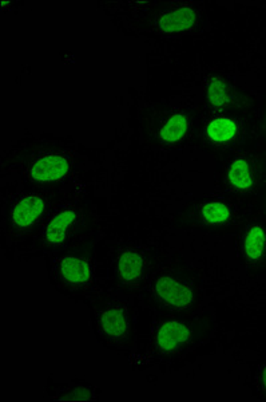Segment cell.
Returning a JSON list of instances; mask_svg holds the SVG:
<instances>
[{
  "instance_id": "obj_16",
  "label": "cell",
  "mask_w": 266,
  "mask_h": 402,
  "mask_svg": "<svg viewBox=\"0 0 266 402\" xmlns=\"http://www.w3.org/2000/svg\"><path fill=\"white\" fill-rule=\"evenodd\" d=\"M91 398H92V397L90 396L89 391H85V389H82V388L75 389L70 396L65 397V400H91Z\"/></svg>"
},
{
  "instance_id": "obj_4",
  "label": "cell",
  "mask_w": 266,
  "mask_h": 402,
  "mask_svg": "<svg viewBox=\"0 0 266 402\" xmlns=\"http://www.w3.org/2000/svg\"><path fill=\"white\" fill-rule=\"evenodd\" d=\"M45 200L39 196H26L18 201L12 210V223L18 228H26L35 223L45 211Z\"/></svg>"
},
{
  "instance_id": "obj_5",
  "label": "cell",
  "mask_w": 266,
  "mask_h": 402,
  "mask_svg": "<svg viewBox=\"0 0 266 402\" xmlns=\"http://www.w3.org/2000/svg\"><path fill=\"white\" fill-rule=\"evenodd\" d=\"M100 330L105 338L118 341L129 331V319L122 309L111 307L103 311L100 318Z\"/></svg>"
},
{
  "instance_id": "obj_15",
  "label": "cell",
  "mask_w": 266,
  "mask_h": 402,
  "mask_svg": "<svg viewBox=\"0 0 266 402\" xmlns=\"http://www.w3.org/2000/svg\"><path fill=\"white\" fill-rule=\"evenodd\" d=\"M208 100L213 108H223L228 105L229 91L222 79H211L208 88Z\"/></svg>"
},
{
  "instance_id": "obj_9",
  "label": "cell",
  "mask_w": 266,
  "mask_h": 402,
  "mask_svg": "<svg viewBox=\"0 0 266 402\" xmlns=\"http://www.w3.org/2000/svg\"><path fill=\"white\" fill-rule=\"evenodd\" d=\"M144 260L137 251H127L119 257L118 274L121 279L132 283L139 279L144 274Z\"/></svg>"
},
{
  "instance_id": "obj_8",
  "label": "cell",
  "mask_w": 266,
  "mask_h": 402,
  "mask_svg": "<svg viewBox=\"0 0 266 402\" xmlns=\"http://www.w3.org/2000/svg\"><path fill=\"white\" fill-rule=\"evenodd\" d=\"M77 213L73 210H66L58 213L55 217L47 225L45 232L46 242L51 246H58L65 242L70 227L75 222Z\"/></svg>"
},
{
  "instance_id": "obj_3",
  "label": "cell",
  "mask_w": 266,
  "mask_h": 402,
  "mask_svg": "<svg viewBox=\"0 0 266 402\" xmlns=\"http://www.w3.org/2000/svg\"><path fill=\"white\" fill-rule=\"evenodd\" d=\"M190 338V329L178 321H170L162 324L156 333V346L165 353L176 351L185 345Z\"/></svg>"
},
{
  "instance_id": "obj_1",
  "label": "cell",
  "mask_w": 266,
  "mask_h": 402,
  "mask_svg": "<svg viewBox=\"0 0 266 402\" xmlns=\"http://www.w3.org/2000/svg\"><path fill=\"white\" fill-rule=\"evenodd\" d=\"M154 291L159 301L174 309H185L194 299V294L188 284L171 277H162L156 280Z\"/></svg>"
},
{
  "instance_id": "obj_6",
  "label": "cell",
  "mask_w": 266,
  "mask_h": 402,
  "mask_svg": "<svg viewBox=\"0 0 266 402\" xmlns=\"http://www.w3.org/2000/svg\"><path fill=\"white\" fill-rule=\"evenodd\" d=\"M197 14L190 7H182L173 11L165 12L158 18V29L162 33L186 31L194 26Z\"/></svg>"
},
{
  "instance_id": "obj_17",
  "label": "cell",
  "mask_w": 266,
  "mask_h": 402,
  "mask_svg": "<svg viewBox=\"0 0 266 402\" xmlns=\"http://www.w3.org/2000/svg\"><path fill=\"white\" fill-rule=\"evenodd\" d=\"M261 383H262V389L266 393V366L262 370V374H261Z\"/></svg>"
},
{
  "instance_id": "obj_7",
  "label": "cell",
  "mask_w": 266,
  "mask_h": 402,
  "mask_svg": "<svg viewBox=\"0 0 266 402\" xmlns=\"http://www.w3.org/2000/svg\"><path fill=\"white\" fill-rule=\"evenodd\" d=\"M59 274L71 284H83L91 278V267L85 259L77 257H63L58 263Z\"/></svg>"
},
{
  "instance_id": "obj_12",
  "label": "cell",
  "mask_w": 266,
  "mask_h": 402,
  "mask_svg": "<svg viewBox=\"0 0 266 402\" xmlns=\"http://www.w3.org/2000/svg\"><path fill=\"white\" fill-rule=\"evenodd\" d=\"M265 232L260 225H255L249 230L244 242L246 257L250 260H258L265 248Z\"/></svg>"
},
{
  "instance_id": "obj_11",
  "label": "cell",
  "mask_w": 266,
  "mask_h": 402,
  "mask_svg": "<svg viewBox=\"0 0 266 402\" xmlns=\"http://www.w3.org/2000/svg\"><path fill=\"white\" fill-rule=\"evenodd\" d=\"M188 128V117L182 113H177L171 115L162 126L159 132V138L165 143H177L181 138L185 137Z\"/></svg>"
},
{
  "instance_id": "obj_14",
  "label": "cell",
  "mask_w": 266,
  "mask_h": 402,
  "mask_svg": "<svg viewBox=\"0 0 266 402\" xmlns=\"http://www.w3.org/2000/svg\"><path fill=\"white\" fill-rule=\"evenodd\" d=\"M201 215L205 222L211 224L226 223L230 217V210L218 201H211L202 207Z\"/></svg>"
},
{
  "instance_id": "obj_10",
  "label": "cell",
  "mask_w": 266,
  "mask_h": 402,
  "mask_svg": "<svg viewBox=\"0 0 266 402\" xmlns=\"http://www.w3.org/2000/svg\"><path fill=\"white\" fill-rule=\"evenodd\" d=\"M228 181L235 190H246L253 185V175L248 161L237 158L228 170Z\"/></svg>"
},
{
  "instance_id": "obj_2",
  "label": "cell",
  "mask_w": 266,
  "mask_h": 402,
  "mask_svg": "<svg viewBox=\"0 0 266 402\" xmlns=\"http://www.w3.org/2000/svg\"><path fill=\"white\" fill-rule=\"evenodd\" d=\"M68 161L63 156L58 155H48L43 158H39L33 164L30 175L33 180L42 181V182H50V181H58L63 179L68 172Z\"/></svg>"
},
{
  "instance_id": "obj_13",
  "label": "cell",
  "mask_w": 266,
  "mask_h": 402,
  "mask_svg": "<svg viewBox=\"0 0 266 402\" xmlns=\"http://www.w3.org/2000/svg\"><path fill=\"white\" fill-rule=\"evenodd\" d=\"M208 137L214 143H226L229 140H232L235 132H237V126L232 120L229 118H216L214 121H211L208 126Z\"/></svg>"
}]
</instances>
